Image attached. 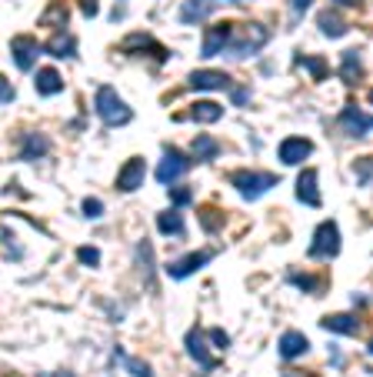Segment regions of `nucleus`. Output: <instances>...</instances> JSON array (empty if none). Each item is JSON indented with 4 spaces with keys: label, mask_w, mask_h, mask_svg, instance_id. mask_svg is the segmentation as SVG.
I'll return each mask as SVG.
<instances>
[{
    "label": "nucleus",
    "mask_w": 373,
    "mask_h": 377,
    "mask_svg": "<svg viewBox=\"0 0 373 377\" xmlns=\"http://www.w3.org/2000/svg\"><path fill=\"white\" fill-rule=\"evenodd\" d=\"M40 57V44L33 37H17L14 40V64L20 71H33V64Z\"/></svg>",
    "instance_id": "obj_13"
},
{
    "label": "nucleus",
    "mask_w": 373,
    "mask_h": 377,
    "mask_svg": "<svg viewBox=\"0 0 373 377\" xmlns=\"http://www.w3.org/2000/svg\"><path fill=\"white\" fill-rule=\"evenodd\" d=\"M367 181H370V157H363V161H360V184L367 187Z\"/></svg>",
    "instance_id": "obj_37"
},
{
    "label": "nucleus",
    "mask_w": 373,
    "mask_h": 377,
    "mask_svg": "<svg viewBox=\"0 0 373 377\" xmlns=\"http://www.w3.org/2000/svg\"><path fill=\"white\" fill-rule=\"evenodd\" d=\"M230 94H234V104H247L250 101V91L247 87H230Z\"/></svg>",
    "instance_id": "obj_35"
},
{
    "label": "nucleus",
    "mask_w": 373,
    "mask_h": 377,
    "mask_svg": "<svg viewBox=\"0 0 373 377\" xmlns=\"http://www.w3.org/2000/svg\"><path fill=\"white\" fill-rule=\"evenodd\" d=\"M217 154H220V144H217L210 134L194 137V161H213Z\"/></svg>",
    "instance_id": "obj_24"
},
{
    "label": "nucleus",
    "mask_w": 373,
    "mask_h": 377,
    "mask_svg": "<svg viewBox=\"0 0 373 377\" xmlns=\"http://www.w3.org/2000/svg\"><path fill=\"white\" fill-rule=\"evenodd\" d=\"M320 327H327V331H333V334H360V320L353 314H330V317H323L320 320Z\"/></svg>",
    "instance_id": "obj_19"
},
{
    "label": "nucleus",
    "mask_w": 373,
    "mask_h": 377,
    "mask_svg": "<svg viewBox=\"0 0 373 377\" xmlns=\"http://www.w3.org/2000/svg\"><path fill=\"white\" fill-rule=\"evenodd\" d=\"M297 200L307 207H320V187H317V170H303L297 177Z\"/></svg>",
    "instance_id": "obj_14"
},
{
    "label": "nucleus",
    "mask_w": 373,
    "mask_h": 377,
    "mask_svg": "<svg viewBox=\"0 0 373 377\" xmlns=\"http://www.w3.org/2000/svg\"><path fill=\"white\" fill-rule=\"evenodd\" d=\"M287 281H290V284H300L303 287V290H317V287H320V281H314V277H303V274H287Z\"/></svg>",
    "instance_id": "obj_33"
},
{
    "label": "nucleus",
    "mask_w": 373,
    "mask_h": 377,
    "mask_svg": "<svg viewBox=\"0 0 373 377\" xmlns=\"http://www.w3.org/2000/svg\"><path fill=\"white\" fill-rule=\"evenodd\" d=\"M310 350V344H307V337L300 331H284V337H280V357L284 361H297V357H303Z\"/></svg>",
    "instance_id": "obj_15"
},
{
    "label": "nucleus",
    "mask_w": 373,
    "mask_h": 377,
    "mask_svg": "<svg viewBox=\"0 0 373 377\" xmlns=\"http://www.w3.org/2000/svg\"><path fill=\"white\" fill-rule=\"evenodd\" d=\"M340 254V227L333 221H323V224L314 230V244H310V257L314 260H330V257Z\"/></svg>",
    "instance_id": "obj_4"
},
{
    "label": "nucleus",
    "mask_w": 373,
    "mask_h": 377,
    "mask_svg": "<svg viewBox=\"0 0 373 377\" xmlns=\"http://www.w3.org/2000/svg\"><path fill=\"white\" fill-rule=\"evenodd\" d=\"M157 230L160 234H183V217L174 207L170 211H160L157 214Z\"/></svg>",
    "instance_id": "obj_26"
},
{
    "label": "nucleus",
    "mask_w": 373,
    "mask_h": 377,
    "mask_svg": "<svg viewBox=\"0 0 373 377\" xmlns=\"http://www.w3.org/2000/svg\"><path fill=\"white\" fill-rule=\"evenodd\" d=\"M100 214H104V204H100L97 197H87V200H84V217H90V221H97Z\"/></svg>",
    "instance_id": "obj_32"
},
{
    "label": "nucleus",
    "mask_w": 373,
    "mask_h": 377,
    "mask_svg": "<svg viewBox=\"0 0 373 377\" xmlns=\"http://www.w3.org/2000/svg\"><path fill=\"white\" fill-rule=\"evenodd\" d=\"M10 101H14V84L0 74V104H10Z\"/></svg>",
    "instance_id": "obj_34"
},
{
    "label": "nucleus",
    "mask_w": 373,
    "mask_h": 377,
    "mask_svg": "<svg viewBox=\"0 0 373 377\" xmlns=\"http://www.w3.org/2000/svg\"><path fill=\"white\" fill-rule=\"evenodd\" d=\"M270 40V31L264 24H243V27H234L230 31V40H227V54L230 57H237V61H247V57H254L260 47H267Z\"/></svg>",
    "instance_id": "obj_1"
},
{
    "label": "nucleus",
    "mask_w": 373,
    "mask_h": 377,
    "mask_svg": "<svg viewBox=\"0 0 373 377\" xmlns=\"http://www.w3.org/2000/svg\"><path fill=\"white\" fill-rule=\"evenodd\" d=\"M280 184L277 174H267V170H237L234 174V187L240 191V197H247V200H257V197H264L267 191H273Z\"/></svg>",
    "instance_id": "obj_3"
},
{
    "label": "nucleus",
    "mask_w": 373,
    "mask_h": 377,
    "mask_svg": "<svg viewBox=\"0 0 373 377\" xmlns=\"http://www.w3.org/2000/svg\"><path fill=\"white\" fill-rule=\"evenodd\" d=\"M230 31H234V24H217V27H210L204 34V44H200V57H217V54H224L227 40H230Z\"/></svg>",
    "instance_id": "obj_10"
},
{
    "label": "nucleus",
    "mask_w": 373,
    "mask_h": 377,
    "mask_svg": "<svg viewBox=\"0 0 373 377\" xmlns=\"http://www.w3.org/2000/svg\"><path fill=\"white\" fill-rule=\"evenodd\" d=\"M210 341H217V344H220V347H227V344H230V337H227L224 331H210Z\"/></svg>",
    "instance_id": "obj_39"
},
{
    "label": "nucleus",
    "mask_w": 373,
    "mask_h": 377,
    "mask_svg": "<svg viewBox=\"0 0 373 377\" xmlns=\"http://www.w3.org/2000/svg\"><path fill=\"white\" fill-rule=\"evenodd\" d=\"M317 27H320V31L327 34V37H333V40H337V37H344V34H347V24H344V20H340L337 14H330V10H323V14L317 17Z\"/></svg>",
    "instance_id": "obj_25"
},
{
    "label": "nucleus",
    "mask_w": 373,
    "mask_h": 377,
    "mask_svg": "<svg viewBox=\"0 0 373 377\" xmlns=\"http://www.w3.org/2000/svg\"><path fill=\"white\" fill-rule=\"evenodd\" d=\"M200 224H204L207 234H213V230L224 227V217H220V211H213V207H204V211H200Z\"/></svg>",
    "instance_id": "obj_28"
},
{
    "label": "nucleus",
    "mask_w": 373,
    "mask_h": 377,
    "mask_svg": "<svg viewBox=\"0 0 373 377\" xmlns=\"http://www.w3.org/2000/svg\"><path fill=\"white\" fill-rule=\"evenodd\" d=\"M77 260L87 264V267H97V264H100V251H97V247H80V251H77Z\"/></svg>",
    "instance_id": "obj_31"
},
{
    "label": "nucleus",
    "mask_w": 373,
    "mask_h": 377,
    "mask_svg": "<svg viewBox=\"0 0 373 377\" xmlns=\"http://www.w3.org/2000/svg\"><path fill=\"white\" fill-rule=\"evenodd\" d=\"M37 94L40 97H50V94H60L63 91V77L54 71V67H44V71H37Z\"/></svg>",
    "instance_id": "obj_20"
},
{
    "label": "nucleus",
    "mask_w": 373,
    "mask_h": 377,
    "mask_svg": "<svg viewBox=\"0 0 373 377\" xmlns=\"http://www.w3.org/2000/svg\"><path fill=\"white\" fill-rule=\"evenodd\" d=\"M144 174H147V164H144V157H130V161L123 164V170L117 174V191H123V194L137 191V187L144 184Z\"/></svg>",
    "instance_id": "obj_9"
},
{
    "label": "nucleus",
    "mask_w": 373,
    "mask_h": 377,
    "mask_svg": "<svg viewBox=\"0 0 373 377\" xmlns=\"http://www.w3.org/2000/svg\"><path fill=\"white\" fill-rule=\"evenodd\" d=\"M170 200H174V207H187L194 200V191L183 187V184H170Z\"/></svg>",
    "instance_id": "obj_29"
},
{
    "label": "nucleus",
    "mask_w": 373,
    "mask_h": 377,
    "mask_svg": "<svg viewBox=\"0 0 373 377\" xmlns=\"http://www.w3.org/2000/svg\"><path fill=\"white\" fill-rule=\"evenodd\" d=\"M310 154H314V140H307V137H287L284 144H280V164H287V167L303 164Z\"/></svg>",
    "instance_id": "obj_7"
},
{
    "label": "nucleus",
    "mask_w": 373,
    "mask_h": 377,
    "mask_svg": "<svg viewBox=\"0 0 373 377\" xmlns=\"http://www.w3.org/2000/svg\"><path fill=\"white\" fill-rule=\"evenodd\" d=\"M337 3H340V7H360L363 0H337Z\"/></svg>",
    "instance_id": "obj_40"
},
{
    "label": "nucleus",
    "mask_w": 373,
    "mask_h": 377,
    "mask_svg": "<svg viewBox=\"0 0 373 377\" xmlns=\"http://www.w3.org/2000/svg\"><path fill=\"white\" fill-rule=\"evenodd\" d=\"M187 117L197 124H213L224 117V107L217 104V101H197V104H190V110H187Z\"/></svg>",
    "instance_id": "obj_18"
},
{
    "label": "nucleus",
    "mask_w": 373,
    "mask_h": 377,
    "mask_svg": "<svg viewBox=\"0 0 373 377\" xmlns=\"http://www.w3.org/2000/svg\"><path fill=\"white\" fill-rule=\"evenodd\" d=\"M297 64H300V67H307V71L314 74V80H327V77H330V67H327L323 57H303V54H300Z\"/></svg>",
    "instance_id": "obj_27"
},
{
    "label": "nucleus",
    "mask_w": 373,
    "mask_h": 377,
    "mask_svg": "<svg viewBox=\"0 0 373 377\" xmlns=\"http://www.w3.org/2000/svg\"><path fill=\"white\" fill-rule=\"evenodd\" d=\"M127 47H130L134 54H137V50H147V57H153V61H160V64L170 57V54H167V47H160L153 37H150V34H134V37H127Z\"/></svg>",
    "instance_id": "obj_17"
},
{
    "label": "nucleus",
    "mask_w": 373,
    "mask_h": 377,
    "mask_svg": "<svg viewBox=\"0 0 373 377\" xmlns=\"http://www.w3.org/2000/svg\"><path fill=\"white\" fill-rule=\"evenodd\" d=\"M93 104H97V117H100L107 127H123V124L134 121V110L120 101L117 91H114L110 84H107V87H97Z\"/></svg>",
    "instance_id": "obj_2"
},
{
    "label": "nucleus",
    "mask_w": 373,
    "mask_h": 377,
    "mask_svg": "<svg viewBox=\"0 0 373 377\" xmlns=\"http://www.w3.org/2000/svg\"><path fill=\"white\" fill-rule=\"evenodd\" d=\"M187 84L194 91H230V74H224V71H194L187 77Z\"/></svg>",
    "instance_id": "obj_8"
},
{
    "label": "nucleus",
    "mask_w": 373,
    "mask_h": 377,
    "mask_svg": "<svg viewBox=\"0 0 373 377\" xmlns=\"http://www.w3.org/2000/svg\"><path fill=\"white\" fill-rule=\"evenodd\" d=\"M84 7V17H97V0H80Z\"/></svg>",
    "instance_id": "obj_38"
},
{
    "label": "nucleus",
    "mask_w": 373,
    "mask_h": 377,
    "mask_svg": "<svg viewBox=\"0 0 373 377\" xmlns=\"http://www.w3.org/2000/svg\"><path fill=\"white\" fill-rule=\"evenodd\" d=\"M210 251H194V254H187V257H180V260H174V264H170V267H167V274H170V277H190V274H197L200 271V267H207L210 264Z\"/></svg>",
    "instance_id": "obj_11"
},
{
    "label": "nucleus",
    "mask_w": 373,
    "mask_h": 377,
    "mask_svg": "<svg viewBox=\"0 0 373 377\" xmlns=\"http://www.w3.org/2000/svg\"><path fill=\"white\" fill-rule=\"evenodd\" d=\"M47 151H50V140L44 134H27L24 137V147H20V157L24 161H40Z\"/></svg>",
    "instance_id": "obj_21"
},
{
    "label": "nucleus",
    "mask_w": 373,
    "mask_h": 377,
    "mask_svg": "<svg viewBox=\"0 0 373 377\" xmlns=\"http://www.w3.org/2000/svg\"><path fill=\"white\" fill-rule=\"evenodd\" d=\"M213 3H217V0H183L180 20H183V24H200V20H207V17L213 14Z\"/></svg>",
    "instance_id": "obj_16"
},
{
    "label": "nucleus",
    "mask_w": 373,
    "mask_h": 377,
    "mask_svg": "<svg viewBox=\"0 0 373 377\" xmlns=\"http://www.w3.org/2000/svg\"><path fill=\"white\" fill-rule=\"evenodd\" d=\"M340 77L347 84H360L363 77V61H360V50H347L344 61H340Z\"/></svg>",
    "instance_id": "obj_22"
},
{
    "label": "nucleus",
    "mask_w": 373,
    "mask_h": 377,
    "mask_svg": "<svg viewBox=\"0 0 373 377\" xmlns=\"http://www.w3.org/2000/svg\"><path fill=\"white\" fill-rule=\"evenodd\" d=\"M284 377H297V374H284Z\"/></svg>",
    "instance_id": "obj_41"
},
{
    "label": "nucleus",
    "mask_w": 373,
    "mask_h": 377,
    "mask_svg": "<svg viewBox=\"0 0 373 377\" xmlns=\"http://www.w3.org/2000/svg\"><path fill=\"white\" fill-rule=\"evenodd\" d=\"M310 3H314V0H290V14L300 17L303 10H307V7H310Z\"/></svg>",
    "instance_id": "obj_36"
},
{
    "label": "nucleus",
    "mask_w": 373,
    "mask_h": 377,
    "mask_svg": "<svg viewBox=\"0 0 373 377\" xmlns=\"http://www.w3.org/2000/svg\"><path fill=\"white\" fill-rule=\"evenodd\" d=\"M47 54H50V57H63V61H67V57H74V54H77V40L70 37V34H63V31H60L57 37L50 40V47H47Z\"/></svg>",
    "instance_id": "obj_23"
},
{
    "label": "nucleus",
    "mask_w": 373,
    "mask_h": 377,
    "mask_svg": "<svg viewBox=\"0 0 373 377\" xmlns=\"http://www.w3.org/2000/svg\"><path fill=\"white\" fill-rule=\"evenodd\" d=\"M187 167H190V161H187V154H180L177 147H167L164 157H160V164H157V184H177L183 174H187Z\"/></svg>",
    "instance_id": "obj_5"
},
{
    "label": "nucleus",
    "mask_w": 373,
    "mask_h": 377,
    "mask_svg": "<svg viewBox=\"0 0 373 377\" xmlns=\"http://www.w3.org/2000/svg\"><path fill=\"white\" fill-rule=\"evenodd\" d=\"M123 364H127V371L134 377H153V371H150V364L137 361V357H123Z\"/></svg>",
    "instance_id": "obj_30"
},
{
    "label": "nucleus",
    "mask_w": 373,
    "mask_h": 377,
    "mask_svg": "<svg viewBox=\"0 0 373 377\" xmlns=\"http://www.w3.org/2000/svg\"><path fill=\"white\" fill-rule=\"evenodd\" d=\"M340 127H344V134L347 137H353V140H363V137L370 134V114L367 110H360L357 104H347L344 107V114H340Z\"/></svg>",
    "instance_id": "obj_6"
},
{
    "label": "nucleus",
    "mask_w": 373,
    "mask_h": 377,
    "mask_svg": "<svg viewBox=\"0 0 373 377\" xmlns=\"http://www.w3.org/2000/svg\"><path fill=\"white\" fill-rule=\"evenodd\" d=\"M183 347H187V354H190L200 367H210V364H213V354H210V347H207L204 327H190V334L183 337Z\"/></svg>",
    "instance_id": "obj_12"
}]
</instances>
